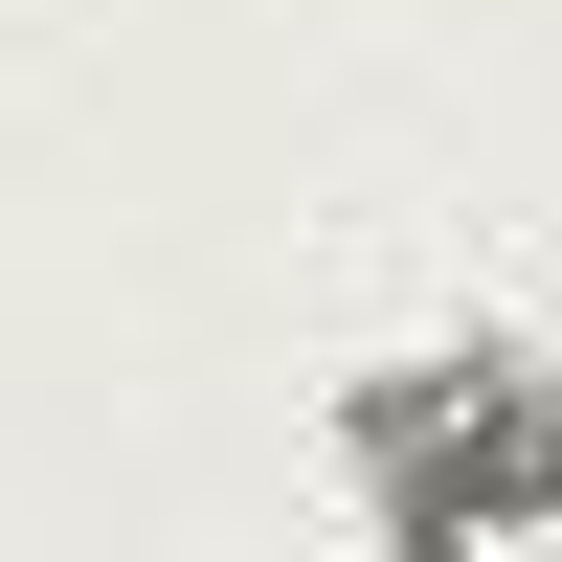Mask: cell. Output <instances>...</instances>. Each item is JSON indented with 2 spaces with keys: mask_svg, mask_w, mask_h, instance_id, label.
Wrapping results in <instances>:
<instances>
[{
  "mask_svg": "<svg viewBox=\"0 0 562 562\" xmlns=\"http://www.w3.org/2000/svg\"><path fill=\"white\" fill-rule=\"evenodd\" d=\"M338 473H360V518H383V562L562 540V338L450 315L428 360H360L338 383Z\"/></svg>",
  "mask_w": 562,
  "mask_h": 562,
  "instance_id": "1",
  "label": "cell"
}]
</instances>
